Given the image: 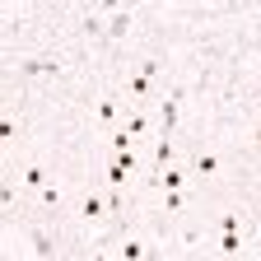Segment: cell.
Listing matches in <instances>:
<instances>
[{"instance_id":"7a4b0ae2","label":"cell","mask_w":261,"mask_h":261,"mask_svg":"<svg viewBox=\"0 0 261 261\" xmlns=\"http://www.w3.org/2000/svg\"><path fill=\"white\" fill-rule=\"evenodd\" d=\"M126 28H130V14H117V19L108 23V33H117V38H121V33H126Z\"/></svg>"},{"instance_id":"6da1fadb","label":"cell","mask_w":261,"mask_h":261,"mask_svg":"<svg viewBox=\"0 0 261 261\" xmlns=\"http://www.w3.org/2000/svg\"><path fill=\"white\" fill-rule=\"evenodd\" d=\"M23 75H61L56 61H23Z\"/></svg>"}]
</instances>
